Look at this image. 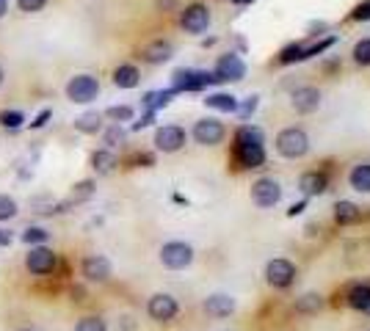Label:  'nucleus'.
<instances>
[{
	"label": "nucleus",
	"mask_w": 370,
	"mask_h": 331,
	"mask_svg": "<svg viewBox=\"0 0 370 331\" xmlns=\"http://www.w3.org/2000/svg\"><path fill=\"white\" fill-rule=\"evenodd\" d=\"M158 257H160V265L163 268H169V271H185V268H191L196 251L185 240H169V243L160 246V254Z\"/></svg>",
	"instance_id": "nucleus-3"
},
{
	"label": "nucleus",
	"mask_w": 370,
	"mask_h": 331,
	"mask_svg": "<svg viewBox=\"0 0 370 331\" xmlns=\"http://www.w3.org/2000/svg\"><path fill=\"white\" fill-rule=\"evenodd\" d=\"M235 163L240 169H260L266 163V139L254 125H240L235 130Z\"/></svg>",
	"instance_id": "nucleus-1"
},
{
	"label": "nucleus",
	"mask_w": 370,
	"mask_h": 331,
	"mask_svg": "<svg viewBox=\"0 0 370 331\" xmlns=\"http://www.w3.org/2000/svg\"><path fill=\"white\" fill-rule=\"evenodd\" d=\"M354 61H357L359 66H370V39L357 42V48H354Z\"/></svg>",
	"instance_id": "nucleus-37"
},
{
	"label": "nucleus",
	"mask_w": 370,
	"mask_h": 331,
	"mask_svg": "<svg viewBox=\"0 0 370 331\" xmlns=\"http://www.w3.org/2000/svg\"><path fill=\"white\" fill-rule=\"evenodd\" d=\"M334 221H337L340 227H354V224H359V221H362L359 204H354V202H337V204H334Z\"/></svg>",
	"instance_id": "nucleus-22"
},
{
	"label": "nucleus",
	"mask_w": 370,
	"mask_h": 331,
	"mask_svg": "<svg viewBox=\"0 0 370 331\" xmlns=\"http://www.w3.org/2000/svg\"><path fill=\"white\" fill-rule=\"evenodd\" d=\"M155 119H158V113H152V111H144L139 122H133V125H130V130H133V133H139V130H144V127H152V125H155Z\"/></svg>",
	"instance_id": "nucleus-38"
},
{
	"label": "nucleus",
	"mask_w": 370,
	"mask_h": 331,
	"mask_svg": "<svg viewBox=\"0 0 370 331\" xmlns=\"http://www.w3.org/2000/svg\"><path fill=\"white\" fill-rule=\"evenodd\" d=\"M277 152L287 160H299L310 152V136L301 127H285L277 136Z\"/></svg>",
	"instance_id": "nucleus-4"
},
{
	"label": "nucleus",
	"mask_w": 370,
	"mask_h": 331,
	"mask_svg": "<svg viewBox=\"0 0 370 331\" xmlns=\"http://www.w3.org/2000/svg\"><path fill=\"white\" fill-rule=\"evenodd\" d=\"M307 210V202H296V204H290V210H287V218H296V216H301Z\"/></svg>",
	"instance_id": "nucleus-43"
},
{
	"label": "nucleus",
	"mask_w": 370,
	"mask_h": 331,
	"mask_svg": "<svg viewBox=\"0 0 370 331\" xmlns=\"http://www.w3.org/2000/svg\"><path fill=\"white\" fill-rule=\"evenodd\" d=\"M299 61H304V45L301 42H293V45H287V48L279 52V64H299Z\"/></svg>",
	"instance_id": "nucleus-35"
},
{
	"label": "nucleus",
	"mask_w": 370,
	"mask_h": 331,
	"mask_svg": "<svg viewBox=\"0 0 370 331\" xmlns=\"http://www.w3.org/2000/svg\"><path fill=\"white\" fill-rule=\"evenodd\" d=\"M81 274H83V279L86 282H108L111 279V274H114V265H111V260L108 257H102V254H92V257H86L83 262H81Z\"/></svg>",
	"instance_id": "nucleus-14"
},
{
	"label": "nucleus",
	"mask_w": 370,
	"mask_h": 331,
	"mask_svg": "<svg viewBox=\"0 0 370 331\" xmlns=\"http://www.w3.org/2000/svg\"><path fill=\"white\" fill-rule=\"evenodd\" d=\"M213 75H216V80H219V83H238V80H243V78H246V61H243L238 52L219 55Z\"/></svg>",
	"instance_id": "nucleus-10"
},
{
	"label": "nucleus",
	"mask_w": 370,
	"mask_h": 331,
	"mask_svg": "<svg viewBox=\"0 0 370 331\" xmlns=\"http://www.w3.org/2000/svg\"><path fill=\"white\" fill-rule=\"evenodd\" d=\"M58 265V254L50 246H31L25 254V268L34 276H53Z\"/></svg>",
	"instance_id": "nucleus-6"
},
{
	"label": "nucleus",
	"mask_w": 370,
	"mask_h": 331,
	"mask_svg": "<svg viewBox=\"0 0 370 331\" xmlns=\"http://www.w3.org/2000/svg\"><path fill=\"white\" fill-rule=\"evenodd\" d=\"M202 309H205V315L207 318H230L232 312L238 309V301L227 295V293H213V295H207L205 298V304H202Z\"/></svg>",
	"instance_id": "nucleus-15"
},
{
	"label": "nucleus",
	"mask_w": 370,
	"mask_h": 331,
	"mask_svg": "<svg viewBox=\"0 0 370 331\" xmlns=\"http://www.w3.org/2000/svg\"><path fill=\"white\" fill-rule=\"evenodd\" d=\"M20 240H22L25 246H47L50 232H47L45 227H28V230L20 232Z\"/></svg>",
	"instance_id": "nucleus-32"
},
{
	"label": "nucleus",
	"mask_w": 370,
	"mask_h": 331,
	"mask_svg": "<svg viewBox=\"0 0 370 331\" xmlns=\"http://www.w3.org/2000/svg\"><path fill=\"white\" fill-rule=\"evenodd\" d=\"M213 83H219L213 72L180 66V69L172 72V86H169V89H172L174 94H196V92H202V89H207V86H213Z\"/></svg>",
	"instance_id": "nucleus-2"
},
{
	"label": "nucleus",
	"mask_w": 370,
	"mask_h": 331,
	"mask_svg": "<svg viewBox=\"0 0 370 331\" xmlns=\"http://www.w3.org/2000/svg\"><path fill=\"white\" fill-rule=\"evenodd\" d=\"M299 190L310 199V196H324L326 190H329V177H326L324 171H304L301 177H299Z\"/></svg>",
	"instance_id": "nucleus-18"
},
{
	"label": "nucleus",
	"mask_w": 370,
	"mask_h": 331,
	"mask_svg": "<svg viewBox=\"0 0 370 331\" xmlns=\"http://www.w3.org/2000/svg\"><path fill=\"white\" fill-rule=\"evenodd\" d=\"M102 113L100 111H86V113H81L78 119H75V130L78 133H83V136H97V133H102Z\"/></svg>",
	"instance_id": "nucleus-24"
},
{
	"label": "nucleus",
	"mask_w": 370,
	"mask_h": 331,
	"mask_svg": "<svg viewBox=\"0 0 370 331\" xmlns=\"http://www.w3.org/2000/svg\"><path fill=\"white\" fill-rule=\"evenodd\" d=\"M94 193H97V183H94V180H81V183H75L72 190H69V196L58 202V204H61V213H67V210H72V207L86 204Z\"/></svg>",
	"instance_id": "nucleus-16"
},
{
	"label": "nucleus",
	"mask_w": 370,
	"mask_h": 331,
	"mask_svg": "<svg viewBox=\"0 0 370 331\" xmlns=\"http://www.w3.org/2000/svg\"><path fill=\"white\" fill-rule=\"evenodd\" d=\"M205 105L210 111H219V113H235L238 111V97L230 92H213V94L205 97Z\"/></svg>",
	"instance_id": "nucleus-26"
},
{
	"label": "nucleus",
	"mask_w": 370,
	"mask_h": 331,
	"mask_svg": "<svg viewBox=\"0 0 370 331\" xmlns=\"http://www.w3.org/2000/svg\"><path fill=\"white\" fill-rule=\"evenodd\" d=\"M25 122H28L25 111H17V108H3L0 111V127H6V130H22Z\"/></svg>",
	"instance_id": "nucleus-29"
},
{
	"label": "nucleus",
	"mask_w": 370,
	"mask_h": 331,
	"mask_svg": "<svg viewBox=\"0 0 370 331\" xmlns=\"http://www.w3.org/2000/svg\"><path fill=\"white\" fill-rule=\"evenodd\" d=\"M266 282L271 287H277V290H287L290 284L296 282V265L290 260H285V257L271 260L266 265Z\"/></svg>",
	"instance_id": "nucleus-13"
},
{
	"label": "nucleus",
	"mask_w": 370,
	"mask_h": 331,
	"mask_svg": "<svg viewBox=\"0 0 370 331\" xmlns=\"http://www.w3.org/2000/svg\"><path fill=\"white\" fill-rule=\"evenodd\" d=\"M174 92L172 89H155V92H146V94L141 97V108L144 111H152V113H158V111H163L172 99H174Z\"/></svg>",
	"instance_id": "nucleus-23"
},
{
	"label": "nucleus",
	"mask_w": 370,
	"mask_h": 331,
	"mask_svg": "<svg viewBox=\"0 0 370 331\" xmlns=\"http://www.w3.org/2000/svg\"><path fill=\"white\" fill-rule=\"evenodd\" d=\"M345 301H348L351 309H357L362 315H370V282L351 284L348 293H345Z\"/></svg>",
	"instance_id": "nucleus-20"
},
{
	"label": "nucleus",
	"mask_w": 370,
	"mask_h": 331,
	"mask_svg": "<svg viewBox=\"0 0 370 331\" xmlns=\"http://www.w3.org/2000/svg\"><path fill=\"white\" fill-rule=\"evenodd\" d=\"M17 6H20V11H25V14H36V11L45 8L47 0H17Z\"/></svg>",
	"instance_id": "nucleus-39"
},
{
	"label": "nucleus",
	"mask_w": 370,
	"mask_h": 331,
	"mask_svg": "<svg viewBox=\"0 0 370 331\" xmlns=\"http://www.w3.org/2000/svg\"><path fill=\"white\" fill-rule=\"evenodd\" d=\"M8 14V0H0V20Z\"/></svg>",
	"instance_id": "nucleus-46"
},
{
	"label": "nucleus",
	"mask_w": 370,
	"mask_h": 331,
	"mask_svg": "<svg viewBox=\"0 0 370 331\" xmlns=\"http://www.w3.org/2000/svg\"><path fill=\"white\" fill-rule=\"evenodd\" d=\"M11 240H14L11 230H0V246H11Z\"/></svg>",
	"instance_id": "nucleus-45"
},
{
	"label": "nucleus",
	"mask_w": 370,
	"mask_h": 331,
	"mask_svg": "<svg viewBox=\"0 0 370 331\" xmlns=\"http://www.w3.org/2000/svg\"><path fill=\"white\" fill-rule=\"evenodd\" d=\"M146 315L155 321V323H172L177 315H180V304L174 295L169 293H155L149 301H146Z\"/></svg>",
	"instance_id": "nucleus-7"
},
{
	"label": "nucleus",
	"mask_w": 370,
	"mask_h": 331,
	"mask_svg": "<svg viewBox=\"0 0 370 331\" xmlns=\"http://www.w3.org/2000/svg\"><path fill=\"white\" fill-rule=\"evenodd\" d=\"M72 331H108V323H105L100 315H86V318H81V321L75 323V329Z\"/></svg>",
	"instance_id": "nucleus-36"
},
{
	"label": "nucleus",
	"mask_w": 370,
	"mask_h": 331,
	"mask_svg": "<svg viewBox=\"0 0 370 331\" xmlns=\"http://www.w3.org/2000/svg\"><path fill=\"white\" fill-rule=\"evenodd\" d=\"M141 55H144V61H146V64L160 66V64L172 61V55H174V45H172L169 39H155V42H149V45L144 48Z\"/></svg>",
	"instance_id": "nucleus-19"
},
{
	"label": "nucleus",
	"mask_w": 370,
	"mask_h": 331,
	"mask_svg": "<svg viewBox=\"0 0 370 331\" xmlns=\"http://www.w3.org/2000/svg\"><path fill=\"white\" fill-rule=\"evenodd\" d=\"M321 307H324V298H321L318 293H304V295L296 301V312H301V315H315Z\"/></svg>",
	"instance_id": "nucleus-31"
},
{
	"label": "nucleus",
	"mask_w": 370,
	"mask_h": 331,
	"mask_svg": "<svg viewBox=\"0 0 370 331\" xmlns=\"http://www.w3.org/2000/svg\"><path fill=\"white\" fill-rule=\"evenodd\" d=\"M17 213H20L17 199H11L8 193H0V224H6V221H11V218H17Z\"/></svg>",
	"instance_id": "nucleus-34"
},
{
	"label": "nucleus",
	"mask_w": 370,
	"mask_h": 331,
	"mask_svg": "<svg viewBox=\"0 0 370 331\" xmlns=\"http://www.w3.org/2000/svg\"><path fill=\"white\" fill-rule=\"evenodd\" d=\"M191 136H193V141L199 143V146H219V143L224 141V136H227V127H224L219 119L205 116V119H199V122L193 125Z\"/></svg>",
	"instance_id": "nucleus-9"
},
{
	"label": "nucleus",
	"mask_w": 370,
	"mask_h": 331,
	"mask_svg": "<svg viewBox=\"0 0 370 331\" xmlns=\"http://www.w3.org/2000/svg\"><path fill=\"white\" fill-rule=\"evenodd\" d=\"M130 163H133V166H144V169H146V166H155V157H152L149 152H139V155H133V157H130Z\"/></svg>",
	"instance_id": "nucleus-42"
},
{
	"label": "nucleus",
	"mask_w": 370,
	"mask_h": 331,
	"mask_svg": "<svg viewBox=\"0 0 370 331\" xmlns=\"http://www.w3.org/2000/svg\"><path fill=\"white\" fill-rule=\"evenodd\" d=\"M252 202L257 207H263V210L277 207L279 202H282V185H279V180H274V177H260L252 185Z\"/></svg>",
	"instance_id": "nucleus-12"
},
{
	"label": "nucleus",
	"mask_w": 370,
	"mask_h": 331,
	"mask_svg": "<svg viewBox=\"0 0 370 331\" xmlns=\"http://www.w3.org/2000/svg\"><path fill=\"white\" fill-rule=\"evenodd\" d=\"M89 163H92V169L97 174H111L116 166H119V160H116V155H114V149H94L92 157H89Z\"/></svg>",
	"instance_id": "nucleus-25"
},
{
	"label": "nucleus",
	"mask_w": 370,
	"mask_h": 331,
	"mask_svg": "<svg viewBox=\"0 0 370 331\" xmlns=\"http://www.w3.org/2000/svg\"><path fill=\"white\" fill-rule=\"evenodd\" d=\"M348 183L357 193H370V163L354 166L351 174H348Z\"/></svg>",
	"instance_id": "nucleus-27"
},
{
	"label": "nucleus",
	"mask_w": 370,
	"mask_h": 331,
	"mask_svg": "<svg viewBox=\"0 0 370 331\" xmlns=\"http://www.w3.org/2000/svg\"><path fill=\"white\" fill-rule=\"evenodd\" d=\"M102 116L111 119L114 125H125V122H133L136 119V111L130 105H111V108H105Z\"/></svg>",
	"instance_id": "nucleus-30"
},
{
	"label": "nucleus",
	"mask_w": 370,
	"mask_h": 331,
	"mask_svg": "<svg viewBox=\"0 0 370 331\" xmlns=\"http://www.w3.org/2000/svg\"><path fill=\"white\" fill-rule=\"evenodd\" d=\"M50 119H53V111H50V108H45V111H39V113H36V119H34L28 127H31V130H42Z\"/></svg>",
	"instance_id": "nucleus-41"
},
{
	"label": "nucleus",
	"mask_w": 370,
	"mask_h": 331,
	"mask_svg": "<svg viewBox=\"0 0 370 331\" xmlns=\"http://www.w3.org/2000/svg\"><path fill=\"white\" fill-rule=\"evenodd\" d=\"M188 141V133H185L180 125H163V127H158L155 130V149L158 152H163V155H174V152H180Z\"/></svg>",
	"instance_id": "nucleus-11"
},
{
	"label": "nucleus",
	"mask_w": 370,
	"mask_h": 331,
	"mask_svg": "<svg viewBox=\"0 0 370 331\" xmlns=\"http://www.w3.org/2000/svg\"><path fill=\"white\" fill-rule=\"evenodd\" d=\"M351 20H357V22H370V0H362V3L351 11Z\"/></svg>",
	"instance_id": "nucleus-40"
},
{
	"label": "nucleus",
	"mask_w": 370,
	"mask_h": 331,
	"mask_svg": "<svg viewBox=\"0 0 370 331\" xmlns=\"http://www.w3.org/2000/svg\"><path fill=\"white\" fill-rule=\"evenodd\" d=\"M141 83V72L136 64H119L114 69V86L116 89H136Z\"/></svg>",
	"instance_id": "nucleus-21"
},
{
	"label": "nucleus",
	"mask_w": 370,
	"mask_h": 331,
	"mask_svg": "<svg viewBox=\"0 0 370 331\" xmlns=\"http://www.w3.org/2000/svg\"><path fill=\"white\" fill-rule=\"evenodd\" d=\"M20 331H31V329H20Z\"/></svg>",
	"instance_id": "nucleus-49"
},
{
	"label": "nucleus",
	"mask_w": 370,
	"mask_h": 331,
	"mask_svg": "<svg viewBox=\"0 0 370 331\" xmlns=\"http://www.w3.org/2000/svg\"><path fill=\"white\" fill-rule=\"evenodd\" d=\"M3 83H6V69L0 66V86H3Z\"/></svg>",
	"instance_id": "nucleus-48"
},
{
	"label": "nucleus",
	"mask_w": 370,
	"mask_h": 331,
	"mask_svg": "<svg viewBox=\"0 0 370 331\" xmlns=\"http://www.w3.org/2000/svg\"><path fill=\"white\" fill-rule=\"evenodd\" d=\"M232 3H238V6H249V3H254V0H232Z\"/></svg>",
	"instance_id": "nucleus-47"
},
{
	"label": "nucleus",
	"mask_w": 370,
	"mask_h": 331,
	"mask_svg": "<svg viewBox=\"0 0 370 331\" xmlns=\"http://www.w3.org/2000/svg\"><path fill=\"white\" fill-rule=\"evenodd\" d=\"M67 99L75 102V105H89L100 97V80L89 75V72H81V75H72L67 80Z\"/></svg>",
	"instance_id": "nucleus-5"
},
{
	"label": "nucleus",
	"mask_w": 370,
	"mask_h": 331,
	"mask_svg": "<svg viewBox=\"0 0 370 331\" xmlns=\"http://www.w3.org/2000/svg\"><path fill=\"white\" fill-rule=\"evenodd\" d=\"M257 108H260V97L257 94H252V97H246V99H238V119L240 122H249L254 113H257Z\"/></svg>",
	"instance_id": "nucleus-33"
},
{
	"label": "nucleus",
	"mask_w": 370,
	"mask_h": 331,
	"mask_svg": "<svg viewBox=\"0 0 370 331\" xmlns=\"http://www.w3.org/2000/svg\"><path fill=\"white\" fill-rule=\"evenodd\" d=\"M180 28H183L185 34H193V36L205 34V31L210 28V8H207L205 3H191V6H185L183 14H180Z\"/></svg>",
	"instance_id": "nucleus-8"
},
{
	"label": "nucleus",
	"mask_w": 370,
	"mask_h": 331,
	"mask_svg": "<svg viewBox=\"0 0 370 331\" xmlns=\"http://www.w3.org/2000/svg\"><path fill=\"white\" fill-rule=\"evenodd\" d=\"M128 141V127L125 125H108V127H102V143H105V149H116V146H122V143Z\"/></svg>",
	"instance_id": "nucleus-28"
},
{
	"label": "nucleus",
	"mask_w": 370,
	"mask_h": 331,
	"mask_svg": "<svg viewBox=\"0 0 370 331\" xmlns=\"http://www.w3.org/2000/svg\"><path fill=\"white\" fill-rule=\"evenodd\" d=\"M293 108L299 111V113H315L318 108H321V92L315 89V86H301V89H296L293 92Z\"/></svg>",
	"instance_id": "nucleus-17"
},
{
	"label": "nucleus",
	"mask_w": 370,
	"mask_h": 331,
	"mask_svg": "<svg viewBox=\"0 0 370 331\" xmlns=\"http://www.w3.org/2000/svg\"><path fill=\"white\" fill-rule=\"evenodd\" d=\"M177 3H180V0H155V6H158L160 11H174Z\"/></svg>",
	"instance_id": "nucleus-44"
}]
</instances>
